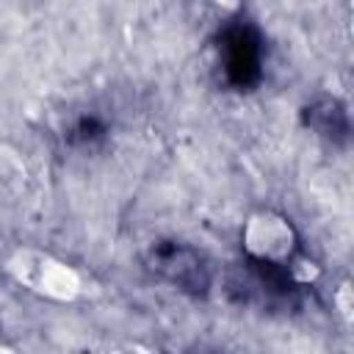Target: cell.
<instances>
[{"label":"cell","instance_id":"obj_1","mask_svg":"<svg viewBox=\"0 0 354 354\" xmlns=\"http://www.w3.org/2000/svg\"><path fill=\"white\" fill-rule=\"evenodd\" d=\"M6 271L22 288L53 301H75L83 293V279L72 266L30 246L11 252V257L6 260Z\"/></svg>","mask_w":354,"mask_h":354},{"label":"cell","instance_id":"obj_2","mask_svg":"<svg viewBox=\"0 0 354 354\" xmlns=\"http://www.w3.org/2000/svg\"><path fill=\"white\" fill-rule=\"evenodd\" d=\"M243 249L266 263H288L296 249V232L290 221L274 210L252 213L241 232Z\"/></svg>","mask_w":354,"mask_h":354},{"label":"cell","instance_id":"obj_3","mask_svg":"<svg viewBox=\"0 0 354 354\" xmlns=\"http://www.w3.org/2000/svg\"><path fill=\"white\" fill-rule=\"evenodd\" d=\"M335 304H337V310H340V315H343V321H346V324H351V310H354V296H351V285H348V282H343V285L337 288V293H335Z\"/></svg>","mask_w":354,"mask_h":354},{"label":"cell","instance_id":"obj_4","mask_svg":"<svg viewBox=\"0 0 354 354\" xmlns=\"http://www.w3.org/2000/svg\"><path fill=\"white\" fill-rule=\"evenodd\" d=\"M293 274H296V279H301V282H310V279H315L318 268H315V263H307V260H301V263L293 268Z\"/></svg>","mask_w":354,"mask_h":354},{"label":"cell","instance_id":"obj_5","mask_svg":"<svg viewBox=\"0 0 354 354\" xmlns=\"http://www.w3.org/2000/svg\"><path fill=\"white\" fill-rule=\"evenodd\" d=\"M216 6H221V8H238V3L241 0H213Z\"/></svg>","mask_w":354,"mask_h":354}]
</instances>
